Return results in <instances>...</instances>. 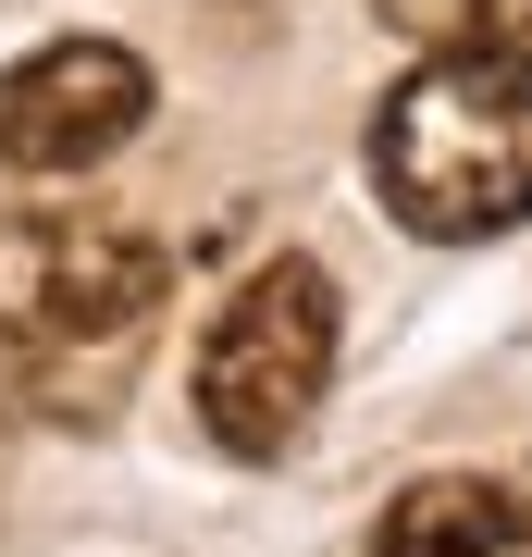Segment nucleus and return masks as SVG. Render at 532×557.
I'll return each mask as SVG.
<instances>
[{
    "label": "nucleus",
    "instance_id": "7ed1b4c3",
    "mask_svg": "<svg viewBox=\"0 0 532 557\" xmlns=\"http://www.w3.org/2000/svg\"><path fill=\"white\" fill-rule=\"evenodd\" d=\"M161 298V248L112 211H13L0 223V347H99Z\"/></svg>",
    "mask_w": 532,
    "mask_h": 557
},
{
    "label": "nucleus",
    "instance_id": "39448f33",
    "mask_svg": "<svg viewBox=\"0 0 532 557\" xmlns=\"http://www.w3.org/2000/svg\"><path fill=\"white\" fill-rule=\"evenodd\" d=\"M372 557H532V471H434L384 508Z\"/></svg>",
    "mask_w": 532,
    "mask_h": 557
},
{
    "label": "nucleus",
    "instance_id": "423d86ee",
    "mask_svg": "<svg viewBox=\"0 0 532 557\" xmlns=\"http://www.w3.org/2000/svg\"><path fill=\"white\" fill-rule=\"evenodd\" d=\"M421 50H483V38H532V0H384Z\"/></svg>",
    "mask_w": 532,
    "mask_h": 557
},
{
    "label": "nucleus",
    "instance_id": "f257e3e1",
    "mask_svg": "<svg viewBox=\"0 0 532 557\" xmlns=\"http://www.w3.org/2000/svg\"><path fill=\"white\" fill-rule=\"evenodd\" d=\"M372 186L409 236H508V223H532V38L421 62L372 112Z\"/></svg>",
    "mask_w": 532,
    "mask_h": 557
},
{
    "label": "nucleus",
    "instance_id": "20e7f679",
    "mask_svg": "<svg viewBox=\"0 0 532 557\" xmlns=\"http://www.w3.org/2000/svg\"><path fill=\"white\" fill-rule=\"evenodd\" d=\"M149 124V62L124 38H50L0 75V174H87Z\"/></svg>",
    "mask_w": 532,
    "mask_h": 557
},
{
    "label": "nucleus",
    "instance_id": "f03ea898",
    "mask_svg": "<svg viewBox=\"0 0 532 557\" xmlns=\"http://www.w3.org/2000/svg\"><path fill=\"white\" fill-rule=\"evenodd\" d=\"M322 384H335V285H322V260H260L198 347V421L236 458H285Z\"/></svg>",
    "mask_w": 532,
    "mask_h": 557
}]
</instances>
